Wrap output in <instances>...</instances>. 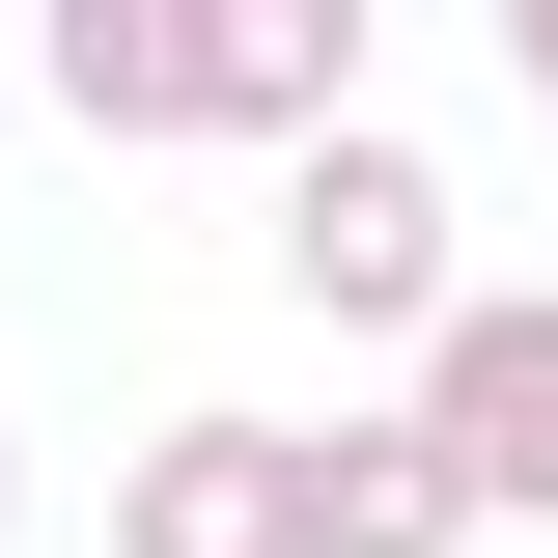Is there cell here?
I'll use <instances>...</instances> for the list:
<instances>
[{
    "mask_svg": "<svg viewBox=\"0 0 558 558\" xmlns=\"http://www.w3.org/2000/svg\"><path fill=\"white\" fill-rule=\"evenodd\" d=\"M84 140H336V0H57L28 28Z\"/></svg>",
    "mask_w": 558,
    "mask_h": 558,
    "instance_id": "1",
    "label": "cell"
},
{
    "mask_svg": "<svg viewBox=\"0 0 558 558\" xmlns=\"http://www.w3.org/2000/svg\"><path fill=\"white\" fill-rule=\"evenodd\" d=\"M279 279H307V307H363V336H447V307H475V279H447V168H418V140H307V196H279Z\"/></svg>",
    "mask_w": 558,
    "mask_h": 558,
    "instance_id": "2",
    "label": "cell"
},
{
    "mask_svg": "<svg viewBox=\"0 0 558 558\" xmlns=\"http://www.w3.org/2000/svg\"><path fill=\"white\" fill-rule=\"evenodd\" d=\"M418 447L475 475V531H502V502H558V307H531V279H475V307L418 336Z\"/></svg>",
    "mask_w": 558,
    "mask_h": 558,
    "instance_id": "3",
    "label": "cell"
},
{
    "mask_svg": "<svg viewBox=\"0 0 558 558\" xmlns=\"http://www.w3.org/2000/svg\"><path fill=\"white\" fill-rule=\"evenodd\" d=\"M112 558H307V418H168Z\"/></svg>",
    "mask_w": 558,
    "mask_h": 558,
    "instance_id": "4",
    "label": "cell"
},
{
    "mask_svg": "<svg viewBox=\"0 0 558 558\" xmlns=\"http://www.w3.org/2000/svg\"><path fill=\"white\" fill-rule=\"evenodd\" d=\"M307 558H475V475H447L418 418H336V447H307Z\"/></svg>",
    "mask_w": 558,
    "mask_h": 558,
    "instance_id": "5",
    "label": "cell"
},
{
    "mask_svg": "<svg viewBox=\"0 0 558 558\" xmlns=\"http://www.w3.org/2000/svg\"><path fill=\"white\" fill-rule=\"evenodd\" d=\"M502 57H531V112H558V0H531V28H502Z\"/></svg>",
    "mask_w": 558,
    "mask_h": 558,
    "instance_id": "6",
    "label": "cell"
}]
</instances>
